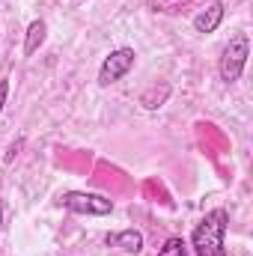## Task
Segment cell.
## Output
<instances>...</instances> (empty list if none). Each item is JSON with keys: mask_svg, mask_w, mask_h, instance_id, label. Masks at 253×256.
Instances as JSON below:
<instances>
[{"mask_svg": "<svg viewBox=\"0 0 253 256\" xmlns=\"http://www.w3.org/2000/svg\"><path fill=\"white\" fill-rule=\"evenodd\" d=\"M226 220L230 214L224 208H212L194 230L190 236V244L196 256H226V248H224V236H226Z\"/></svg>", "mask_w": 253, "mask_h": 256, "instance_id": "1", "label": "cell"}, {"mask_svg": "<svg viewBox=\"0 0 253 256\" xmlns=\"http://www.w3.org/2000/svg\"><path fill=\"white\" fill-rule=\"evenodd\" d=\"M248 54H250L248 36H244V33L232 36L230 45L224 48V57H220V78H224L226 84H236V80L242 78V72H244V66H248Z\"/></svg>", "mask_w": 253, "mask_h": 256, "instance_id": "2", "label": "cell"}, {"mask_svg": "<svg viewBox=\"0 0 253 256\" xmlns=\"http://www.w3.org/2000/svg\"><path fill=\"white\" fill-rule=\"evenodd\" d=\"M60 206L78 214H110L114 212V200L102 196V194H84V191H68L60 196Z\"/></svg>", "mask_w": 253, "mask_h": 256, "instance_id": "3", "label": "cell"}, {"mask_svg": "<svg viewBox=\"0 0 253 256\" xmlns=\"http://www.w3.org/2000/svg\"><path fill=\"white\" fill-rule=\"evenodd\" d=\"M134 66V51L131 48H120V51H110L108 60L102 63V72H98V84L102 86H110L116 84L120 78H126Z\"/></svg>", "mask_w": 253, "mask_h": 256, "instance_id": "4", "label": "cell"}, {"mask_svg": "<svg viewBox=\"0 0 253 256\" xmlns=\"http://www.w3.org/2000/svg\"><path fill=\"white\" fill-rule=\"evenodd\" d=\"M220 21H224V3L214 0V3H208V6L194 18V27H196L200 33H214V30L220 27Z\"/></svg>", "mask_w": 253, "mask_h": 256, "instance_id": "5", "label": "cell"}, {"mask_svg": "<svg viewBox=\"0 0 253 256\" xmlns=\"http://www.w3.org/2000/svg\"><path fill=\"white\" fill-rule=\"evenodd\" d=\"M108 244H110V248H120V250H126V254H137V250L143 248V236H140L137 230H122V232L110 236Z\"/></svg>", "mask_w": 253, "mask_h": 256, "instance_id": "6", "label": "cell"}, {"mask_svg": "<svg viewBox=\"0 0 253 256\" xmlns=\"http://www.w3.org/2000/svg\"><path fill=\"white\" fill-rule=\"evenodd\" d=\"M45 42V21H33L27 27V39H24V54H36V48Z\"/></svg>", "mask_w": 253, "mask_h": 256, "instance_id": "7", "label": "cell"}, {"mask_svg": "<svg viewBox=\"0 0 253 256\" xmlns=\"http://www.w3.org/2000/svg\"><path fill=\"white\" fill-rule=\"evenodd\" d=\"M170 96V86H161V92L158 90H149V92H143V108H149V110H155V108H161V102Z\"/></svg>", "mask_w": 253, "mask_h": 256, "instance_id": "8", "label": "cell"}, {"mask_svg": "<svg viewBox=\"0 0 253 256\" xmlns=\"http://www.w3.org/2000/svg\"><path fill=\"white\" fill-rule=\"evenodd\" d=\"M158 256H188V248H185L182 238H167Z\"/></svg>", "mask_w": 253, "mask_h": 256, "instance_id": "9", "label": "cell"}, {"mask_svg": "<svg viewBox=\"0 0 253 256\" xmlns=\"http://www.w3.org/2000/svg\"><path fill=\"white\" fill-rule=\"evenodd\" d=\"M6 96H9V80H0V110L6 104Z\"/></svg>", "mask_w": 253, "mask_h": 256, "instance_id": "10", "label": "cell"}, {"mask_svg": "<svg viewBox=\"0 0 253 256\" xmlns=\"http://www.w3.org/2000/svg\"><path fill=\"white\" fill-rule=\"evenodd\" d=\"M0 224H3V208H0Z\"/></svg>", "mask_w": 253, "mask_h": 256, "instance_id": "11", "label": "cell"}]
</instances>
